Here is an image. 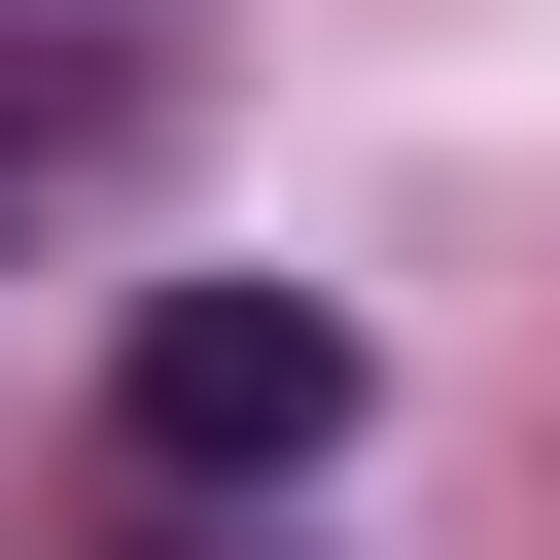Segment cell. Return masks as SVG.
Wrapping results in <instances>:
<instances>
[{"mask_svg":"<svg viewBox=\"0 0 560 560\" xmlns=\"http://www.w3.org/2000/svg\"><path fill=\"white\" fill-rule=\"evenodd\" d=\"M350 385H385V350H350L315 280H140L105 455H140V490H315V455H350Z\"/></svg>","mask_w":560,"mask_h":560,"instance_id":"cell-1","label":"cell"}]
</instances>
